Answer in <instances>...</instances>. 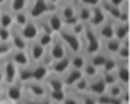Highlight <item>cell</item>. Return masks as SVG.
Segmentation results:
<instances>
[{"instance_id":"6da1fadb","label":"cell","mask_w":130,"mask_h":104,"mask_svg":"<svg viewBox=\"0 0 130 104\" xmlns=\"http://www.w3.org/2000/svg\"><path fill=\"white\" fill-rule=\"evenodd\" d=\"M80 38H81V50L86 55H92L95 52L101 50V40L98 38V35L95 32V28L86 25Z\"/></svg>"},{"instance_id":"7a4b0ae2","label":"cell","mask_w":130,"mask_h":104,"mask_svg":"<svg viewBox=\"0 0 130 104\" xmlns=\"http://www.w3.org/2000/svg\"><path fill=\"white\" fill-rule=\"evenodd\" d=\"M55 35L61 40V43H63L64 46H66V49L69 50V54H72V52H80V50H81V38H80L77 34H74L69 26H63V28L58 31V34H55Z\"/></svg>"},{"instance_id":"3957f363","label":"cell","mask_w":130,"mask_h":104,"mask_svg":"<svg viewBox=\"0 0 130 104\" xmlns=\"http://www.w3.org/2000/svg\"><path fill=\"white\" fill-rule=\"evenodd\" d=\"M55 11L61 17L64 26H71L77 23V11H75V3L74 2H58L55 6Z\"/></svg>"},{"instance_id":"277c9868","label":"cell","mask_w":130,"mask_h":104,"mask_svg":"<svg viewBox=\"0 0 130 104\" xmlns=\"http://www.w3.org/2000/svg\"><path fill=\"white\" fill-rule=\"evenodd\" d=\"M29 14V17L32 20H38L40 17H43L44 14L51 12V11H55L46 0H28V5L25 8Z\"/></svg>"},{"instance_id":"5b68a950","label":"cell","mask_w":130,"mask_h":104,"mask_svg":"<svg viewBox=\"0 0 130 104\" xmlns=\"http://www.w3.org/2000/svg\"><path fill=\"white\" fill-rule=\"evenodd\" d=\"M23 93H25L23 92V84L20 81H14V83H9V84H3V95L0 99L15 102L19 99H22Z\"/></svg>"},{"instance_id":"8992f818","label":"cell","mask_w":130,"mask_h":104,"mask_svg":"<svg viewBox=\"0 0 130 104\" xmlns=\"http://www.w3.org/2000/svg\"><path fill=\"white\" fill-rule=\"evenodd\" d=\"M0 67L3 72V84H9L17 81V66L11 61V58L6 55L3 58H0Z\"/></svg>"},{"instance_id":"52a82bcc","label":"cell","mask_w":130,"mask_h":104,"mask_svg":"<svg viewBox=\"0 0 130 104\" xmlns=\"http://www.w3.org/2000/svg\"><path fill=\"white\" fill-rule=\"evenodd\" d=\"M25 50H26V54H28L31 63L41 61V58H43L44 54H46V47H43L37 40H31V41H28Z\"/></svg>"},{"instance_id":"ba28073f","label":"cell","mask_w":130,"mask_h":104,"mask_svg":"<svg viewBox=\"0 0 130 104\" xmlns=\"http://www.w3.org/2000/svg\"><path fill=\"white\" fill-rule=\"evenodd\" d=\"M46 52H47V55L51 57V60H60V58L66 57L69 54V50L66 49V46L61 43V40L57 35L54 37V40H52L51 46L46 49Z\"/></svg>"},{"instance_id":"9c48e42d","label":"cell","mask_w":130,"mask_h":104,"mask_svg":"<svg viewBox=\"0 0 130 104\" xmlns=\"http://www.w3.org/2000/svg\"><path fill=\"white\" fill-rule=\"evenodd\" d=\"M43 19H44V22H46V26L49 28V31H51L52 34H58V31L64 26V23H63V20H61V17L58 15L57 11H51V12L44 14Z\"/></svg>"},{"instance_id":"30bf717a","label":"cell","mask_w":130,"mask_h":104,"mask_svg":"<svg viewBox=\"0 0 130 104\" xmlns=\"http://www.w3.org/2000/svg\"><path fill=\"white\" fill-rule=\"evenodd\" d=\"M23 92L28 93V95H32V96H37V98H43L46 96V87L43 83L40 81H28V83H23Z\"/></svg>"},{"instance_id":"8fae6325","label":"cell","mask_w":130,"mask_h":104,"mask_svg":"<svg viewBox=\"0 0 130 104\" xmlns=\"http://www.w3.org/2000/svg\"><path fill=\"white\" fill-rule=\"evenodd\" d=\"M17 28H19V26H17ZM19 31H20L22 37H23L26 41L35 40V38H37V35H38V32H40L37 22H35V20H32V19H31L28 23H25L23 26H20V28H19Z\"/></svg>"},{"instance_id":"7c38bea8","label":"cell","mask_w":130,"mask_h":104,"mask_svg":"<svg viewBox=\"0 0 130 104\" xmlns=\"http://www.w3.org/2000/svg\"><path fill=\"white\" fill-rule=\"evenodd\" d=\"M8 57L11 58V61L17 66V67H22V66H28L31 64V60L26 54L25 49H11Z\"/></svg>"},{"instance_id":"4fadbf2b","label":"cell","mask_w":130,"mask_h":104,"mask_svg":"<svg viewBox=\"0 0 130 104\" xmlns=\"http://www.w3.org/2000/svg\"><path fill=\"white\" fill-rule=\"evenodd\" d=\"M113 72H115L116 81L119 84L128 86V61H119V60H116V69Z\"/></svg>"},{"instance_id":"5bb4252c","label":"cell","mask_w":130,"mask_h":104,"mask_svg":"<svg viewBox=\"0 0 130 104\" xmlns=\"http://www.w3.org/2000/svg\"><path fill=\"white\" fill-rule=\"evenodd\" d=\"M95 32L98 35L100 40H109L113 37V20L106 19L101 25H98L95 28Z\"/></svg>"},{"instance_id":"9a60e30c","label":"cell","mask_w":130,"mask_h":104,"mask_svg":"<svg viewBox=\"0 0 130 104\" xmlns=\"http://www.w3.org/2000/svg\"><path fill=\"white\" fill-rule=\"evenodd\" d=\"M69 67H71V63H69V54H68L66 57L60 58V60H52V61L49 63V72L57 74V75L64 74Z\"/></svg>"},{"instance_id":"2e32d148","label":"cell","mask_w":130,"mask_h":104,"mask_svg":"<svg viewBox=\"0 0 130 104\" xmlns=\"http://www.w3.org/2000/svg\"><path fill=\"white\" fill-rule=\"evenodd\" d=\"M43 84H44L46 89H51V90H64L66 89L63 84L61 75H57V74H52V72H49L46 75V78L43 80Z\"/></svg>"},{"instance_id":"e0dca14e","label":"cell","mask_w":130,"mask_h":104,"mask_svg":"<svg viewBox=\"0 0 130 104\" xmlns=\"http://www.w3.org/2000/svg\"><path fill=\"white\" fill-rule=\"evenodd\" d=\"M106 87L107 86H106V83H104V80L101 78V74H100V75H96V77H93V78L89 80L87 92L92 93V95H95V96H98V95H103L106 92Z\"/></svg>"},{"instance_id":"ac0fdd59","label":"cell","mask_w":130,"mask_h":104,"mask_svg":"<svg viewBox=\"0 0 130 104\" xmlns=\"http://www.w3.org/2000/svg\"><path fill=\"white\" fill-rule=\"evenodd\" d=\"M83 77V74H81V71H78V69H74V67H69L64 74H61V80H63V84H64V87L66 89H69V87H72L80 78Z\"/></svg>"},{"instance_id":"d6986e66","label":"cell","mask_w":130,"mask_h":104,"mask_svg":"<svg viewBox=\"0 0 130 104\" xmlns=\"http://www.w3.org/2000/svg\"><path fill=\"white\" fill-rule=\"evenodd\" d=\"M9 32H11V35H9L11 47H12V49H25L28 41L22 37V34H20V31H19V28L12 25V26L9 28Z\"/></svg>"},{"instance_id":"ffe728a7","label":"cell","mask_w":130,"mask_h":104,"mask_svg":"<svg viewBox=\"0 0 130 104\" xmlns=\"http://www.w3.org/2000/svg\"><path fill=\"white\" fill-rule=\"evenodd\" d=\"M31 66H32V80L43 83V80H44L46 75L49 74V66H47L46 63H43V61L31 63Z\"/></svg>"},{"instance_id":"44dd1931","label":"cell","mask_w":130,"mask_h":104,"mask_svg":"<svg viewBox=\"0 0 130 104\" xmlns=\"http://www.w3.org/2000/svg\"><path fill=\"white\" fill-rule=\"evenodd\" d=\"M121 46V41L115 37L109 38V40H101V50L104 52V54H107L109 57H115L116 52Z\"/></svg>"},{"instance_id":"7402d4cb","label":"cell","mask_w":130,"mask_h":104,"mask_svg":"<svg viewBox=\"0 0 130 104\" xmlns=\"http://www.w3.org/2000/svg\"><path fill=\"white\" fill-rule=\"evenodd\" d=\"M14 12L8 8V5L5 3L3 6H0V26L2 28H11L14 25Z\"/></svg>"},{"instance_id":"603a6c76","label":"cell","mask_w":130,"mask_h":104,"mask_svg":"<svg viewBox=\"0 0 130 104\" xmlns=\"http://www.w3.org/2000/svg\"><path fill=\"white\" fill-rule=\"evenodd\" d=\"M86 61H87V55L84 54L83 50H80V52H72V54H69V63H71V67H74V69L81 71L83 66L86 64Z\"/></svg>"},{"instance_id":"cb8c5ba5","label":"cell","mask_w":130,"mask_h":104,"mask_svg":"<svg viewBox=\"0 0 130 104\" xmlns=\"http://www.w3.org/2000/svg\"><path fill=\"white\" fill-rule=\"evenodd\" d=\"M106 19H107V17H106L104 11L101 9V6H100V5H96V6H93V8L90 9V20H89V26L96 28V26H98V25H101Z\"/></svg>"},{"instance_id":"d4e9b609","label":"cell","mask_w":130,"mask_h":104,"mask_svg":"<svg viewBox=\"0 0 130 104\" xmlns=\"http://www.w3.org/2000/svg\"><path fill=\"white\" fill-rule=\"evenodd\" d=\"M113 37L118 38L119 41L128 38V23L119 22V20L113 22Z\"/></svg>"},{"instance_id":"484cf974","label":"cell","mask_w":130,"mask_h":104,"mask_svg":"<svg viewBox=\"0 0 130 104\" xmlns=\"http://www.w3.org/2000/svg\"><path fill=\"white\" fill-rule=\"evenodd\" d=\"M75 3V11H77V20L83 25H89V20H90V9L89 6H84V5H80L77 2Z\"/></svg>"},{"instance_id":"4316f807","label":"cell","mask_w":130,"mask_h":104,"mask_svg":"<svg viewBox=\"0 0 130 104\" xmlns=\"http://www.w3.org/2000/svg\"><path fill=\"white\" fill-rule=\"evenodd\" d=\"M109 58V55L107 54H104L103 50H98V52H95V54H92V55H87V61H90L95 67H98L100 71H101V67L104 66V63H106V60Z\"/></svg>"},{"instance_id":"83f0119b","label":"cell","mask_w":130,"mask_h":104,"mask_svg":"<svg viewBox=\"0 0 130 104\" xmlns=\"http://www.w3.org/2000/svg\"><path fill=\"white\" fill-rule=\"evenodd\" d=\"M31 80H32V66L31 64L17 67V81H20L23 84V83L31 81Z\"/></svg>"},{"instance_id":"f1b7e54d","label":"cell","mask_w":130,"mask_h":104,"mask_svg":"<svg viewBox=\"0 0 130 104\" xmlns=\"http://www.w3.org/2000/svg\"><path fill=\"white\" fill-rule=\"evenodd\" d=\"M127 87H128V86H122V84H119V83L116 81V83H113V84L107 86L104 93H107L109 96H113V98H119V96H121V93H122Z\"/></svg>"},{"instance_id":"f546056e","label":"cell","mask_w":130,"mask_h":104,"mask_svg":"<svg viewBox=\"0 0 130 104\" xmlns=\"http://www.w3.org/2000/svg\"><path fill=\"white\" fill-rule=\"evenodd\" d=\"M14 26H23L25 23H28L29 20H31V17H29V14H28V11L26 9H20V11H15L14 14Z\"/></svg>"},{"instance_id":"4dcf8cb0","label":"cell","mask_w":130,"mask_h":104,"mask_svg":"<svg viewBox=\"0 0 130 104\" xmlns=\"http://www.w3.org/2000/svg\"><path fill=\"white\" fill-rule=\"evenodd\" d=\"M115 58L119 60V61H128V38L121 41V46H119V49L116 52Z\"/></svg>"},{"instance_id":"1f68e13d","label":"cell","mask_w":130,"mask_h":104,"mask_svg":"<svg viewBox=\"0 0 130 104\" xmlns=\"http://www.w3.org/2000/svg\"><path fill=\"white\" fill-rule=\"evenodd\" d=\"M54 37H55V34H52V32H46V31H40L38 32V35H37V41L43 46V47H49L51 46V43H52V40H54Z\"/></svg>"},{"instance_id":"d6a6232c","label":"cell","mask_w":130,"mask_h":104,"mask_svg":"<svg viewBox=\"0 0 130 104\" xmlns=\"http://www.w3.org/2000/svg\"><path fill=\"white\" fill-rule=\"evenodd\" d=\"M64 96H66V89H64V90H51V89H46V98L51 102H61Z\"/></svg>"},{"instance_id":"836d02e7","label":"cell","mask_w":130,"mask_h":104,"mask_svg":"<svg viewBox=\"0 0 130 104\" xmlns=\"http://www.w3.org/2000/svg\"><path fill=\"white\" fill-rule=\"evenodd\" d=\"M81 74H83V77H86V78H93V77H96V75H100V69L98 67H95L90 61H86V64L83 66V69H81Z\"/></svg>"},{"instance_id":"e575fe53","label":"cell","mask_w":130,"mask_h":104,"mask_svg":"<svg viewBox=\"0 0 130 104\" xmlns=\"http://www.w3.org/2000/svg\"><path fill=\"white\" fill-rule=\"evenodd\" d=\"M22 101H23V104H51V101L46 96L37 98V96H32V95H28V93H23Z\"/></svg>"},{"instance_id":"d590c367","label":"cell","mask_w":130,"mask_h":104,"mask_svg":"<svg viewBox=\"0 0 130 104\" xmlns=\"http://www.w3.org/2000/svg\"><path fill=\"white\" fill-rule=\"evenodd\" d=\"M78 99H80V104H98L96 101V96L89 93V92H81V93H77Z\"/></svg>"},{"instance_id":"8d00e7d4","label":"cell","mask_w":130,"mask_h":104,"mask_svg":"<svg viewBox=\"0 0 130 104\" xmlns=\"http://www.w3.org/2000/svg\"><path fill=\"white\" fill-rule=\"evenodd\" d=\"M6 5H8V8L12 12H15V11H20V9H25L26 8L28 0H8Z\"/></svg>"},{"instance_id":"74e56055","label":"cell","mask_w":130,"mask_h":104,"mask_svg":"<svg viewBox=\"0 0 130 104\" xmlns=\"http://www.w3.org/2000/svg\"><path fill=\"white\" fill-rule=\"evenodd\" d=\"M60 104H80V99H78L77 93L66 90V96L63 98V101H61Z\"/></svg>"},{"instance_id":"f35d334b","label":"cell","mask_w":130,"mask_h":104,"mask_svg":"<svg viewBox=\"0 0 130 104\" xmlns=\"http://www.w3.org/2000/svg\"><path fill=\"white\" fill-rule=\"evenodd\" d=\"M115 69H116V60H115V57H109L100 72H113Z\"/></svg>"},{"instance_id":"ab89813d","label":"cell","mask_w":130,"mask_h":104,"mask_svg":"<svg viewBox=\"0 0 130 104\" xmlns=\"http://www.w3.org/2000/svg\"><path fill=\"white\" fill-rule=\"evenodd\" d=\"M101 74V78L104 80L106 86H110L113 83H116V77H115V72H100Z\"/></svg>"},{"instance_id":"60d3db41","label":"cell","mask_w":130,"mask_h":104,"mask_svg":"<svg viewBox=\"0 0 130 104\" xmlns=\"http://www.w3.org/2000/svg\"><path fill=\"white\" fill-rule=\"evenodd\" d=\"M11 43H3V41H0V58H3L9 54V50H11Z\"/></svg>"},{"instance_id":"b9f144b4","label":"cell","mask_w":130,"mask_h":104,"mask_svg":"<svg viewBox=\"0 0 130 104\" xmlns=\"http://www.w3.org/2000/svg\"><path fill=\"white\" fill-rule=\"evenodd\" d=\"M9 28H2L0 26V41H3V43H9Z\"/></svg>"},{"instance_id":"7bdbcfd3","label":"cell","mask_w":130,"mask_h":104,"mask_svg":"<svg viewBox=\"0 0 130 104\" xmlns=\"http://www.w3.org/2000/svg\"><path fill=\"white\" fill-rule=\"evenodd\" d=\"M74 2H77L80 5H84V6H89V8H93V6L100 5V0H74Z\"/></svg>"},{"instance_id":"ee69618b","label":"cell","mask_w":130,"mask_h":104,"mask_svg":"<svg viewBox=\"0 0 130 104\" xmlns=\"http://www.w3.org/2000/svg\"><path fill=\"white\" fill-rule=\"evenodd\" d=\"M106 2H109L110 5H115V6H121L124 2H127V0H106Z\"/></svg>"},{"instance_id":"f6af8a7d","label":"cell","mask_w":130,"mask_h":104,"mask_svg":"<svg viewBox=\"0 0 130 104\" xmlns=\"http://www.w3.org/2000/svg\"><path fill=\"white\" fill-rule=\"evenodd\" d=\"M3 72H2V67H0V84H3Z\"/></svg>"},{"instance_id":"bcb514c9","label":"cell","mask_w":130,"mask_h":104,"mask_svg":"<svg viewBox=\"0 0 130 104\" xmlns=\"http://www.w3.org/2000/svg\"><path fill=\"white\" fill-rule=\"evenodd\" d=\"M2 95H3V84H0V98H2Z\"/></svg>"},{"instance_id":"7dc6e473","label":"cell","mask_w":130,"mask_h":104,"mask_svg":"<svg viewBox=\"0 0 130 104\" xmlns=\"http://www.w3.org/2000/svg\"><path fill=\"white\" fill-rule=\"evenodd\" d=\"M6 2H8V0H0V6H3V5H5Z\"/></svg>"},{"instance_id":"c3c4849f","label":"cell","mask_w":130,"mask_h":104,"mask_svg":"<svg viewBox=\"0 0 130 104\" xmlns=\"http://www.w3.org/2000/svg\"><path fill=\"white\" fill-rule=\"evenodd\" d=\"M12 104H23V101H22V99H19V101H15V102H12Z\"/></svg>"},{"instance_id":"681fc988","label":"cell","mask_w":130,"mask_h":104,"mask_svg":"<svg viewBox=\"0 0 130 104\" xmlns=\"http://www.w3.org/2000/svg\"><path fill=\"white\" fill-rule=\"evenodd\" d=\"M60 2H74V0H60Z\"/></svg>"},{"instance_id":"f907efd6","label":"cell","mask_w":130,"mask_h":104,"mask_svg":"<svg viewBox=\"0 0 130 104\" xmlns=\"http://www.w3.org/2000/svg\"><path fill=\"white\" fill-rule=\"evenodd\" d=\"M51 104H60V102H51Z\"/></svg>"},{"instance_id":"816d5d0a","label":"cell","mask_w":130,"mask_h":104,"mask_svg":"<svg viewBox=\"0 0 130 104\" xmlns=\"http://www.w3.org/2000/svg\"><path fill=\"white\" fill-rule=\"evenodd\" d=\"M121 104H128V102H121Z\"/></svg>"},{"instance_id":"f5cc1de1","label":"cell","mask_w":130,"mask_h":104,"mask_svg":"<svg viewBox=\"0 0 130 104\" xmlns=\"http://www.w3.org/2000/svg\"><path fill=\"white\" fill-rule=\"evenodd\" d=\"M0 104H2V99H0Z\"/></svg>"}]
</instances>
